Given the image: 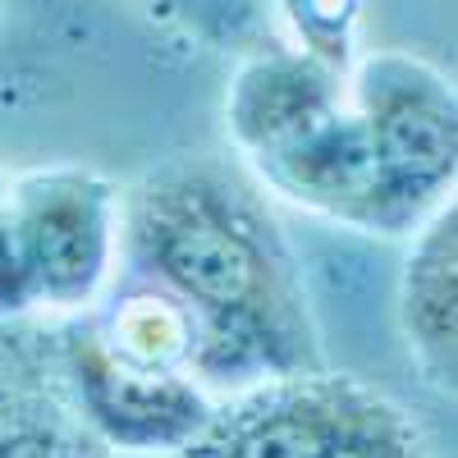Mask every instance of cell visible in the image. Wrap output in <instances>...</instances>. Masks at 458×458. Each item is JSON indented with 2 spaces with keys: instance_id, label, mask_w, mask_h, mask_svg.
I'll return each mask as SVG.
<instances>
[{
  "instance_id": "1",
  "label": "cell",
  "mask_w": 458,
  "mask_h": 458,
  "mask_svg": "<svg viewBox=\"0 0 458 458\" xmlns=\"http://www.w3.org/2000/svg\"><path fill=\"white\" fill-rule=\"evenodd\" d=\"M120 257L198 326L207 380L321 371L298 257L252 179L211 157H174L120 193Z\"/></svg>"
},
{
  "instance_id": "11",
  "label": "cell",
  "mask_w": 458,
  "mask_h": 458,
  "mask_svg": "<svg viewBox=\"0 0 458 458\" xmlns=\"http://www.w3.org/2000/svg\"><path fill=\"white\" fill-rule=\"evenodd\" d=\"M142 5L188 32H198L202 42L220 51L252 42L266 14V0H142Z\"/></svg>"
},
{
  "instance_id": "13",
  "label": "cell",
  "mask_w": 458,
  "mask_h": 458,
  "mask_svg": "<svg viewBox=\"0 0 458 458\" xmlns=\"http://www.w3.org/2000/svg\"><path fill=\"white\" fill-rule=\"evenodd\" d=\"M5 198H10V174H5V165H0V207H5Z\"/></svg>"
},
{
  "instance_id": "7",
  "label": "cell",
  "mask_w": 458,
  "mask_h": 458,
  "mask_svg": "<svg viewBox=\"0 0 458 458\" xmlns=\"http://www.w3.org/2000/svg\"><path fill=\"white\" fill-rule=\"evenodd\" d=\"M344 376H276V386L211 412L179 458H317L344 399Z\"/></svg>"
},
{
  "instance_id": "9",
  "label": "cell",
  "mask_w": 458,
  "mask_h": 458,
  "mask_svg": "<svg viewBox=\"0 0 458 458\" xmlns=\"http://www.w3.org/2000/svg\"><path fill=\"white\" fill-rule=\"evenodd\" d=\"M317 458H417V436L390 399L349 380Z\"/></svg>"
},
{
  "instance_id": "6",
  "label": "cell",
  "mask_w": 458,
  "mask_h": 458,
  "mask_svg": "<svg viewBox=\"0 0 458 458\" xmlns=\"http://www.w3.org/2000/svg\"><path fill=\"white\" fill-rule=\"evenodd\" d=\"M0 458H101L60 367V344L0 321Z\"/></svg>"
},
{
  "instance_id": "8",
  "label": "cell",
  "mask_w": 458,
  "mask_h": 458,
  "mask_svg": "<svg viewBox=\"0 0 458 458\" xmlns=\"http://www.w3.org/2000/svg\"><path fill=\"white\" fill-rule=\"evenodd\" d=\"M399 321L408 349L436 386L454 390L458 353V207L440 202L412 229V248L399 271Z\"/></svg>"
},
{
  "instance_id": "2",
  "label": "cell",
  "mask_w": 458,
  "mask_h": 458,
  "mask_svg": "<svg viewBox=\"0 0 458 458\" xmlns=\"http://www.w3.org/2000/svg\"><path fill=\"white\" fill-rule=\"evenodd\" d=\"M225 124L252 174L293 207L358 234H408L376 183L339 69L298 47H261L234 69Z\"/></svg>"
},
{
  "instance_id": "4",
  "label": "cell",
  "mask_w": 458,
  "mask_h": 458,
  "mask_svg": "<svg viewBox=\"0 0 458 458\" xmlns=\"http://www.w3.org/2000/svg\"><path fill=\"white\" fill-rule=\"evenodd\" d=\"M32 257L42 308L83 312L101 298L120 257V188L83 165H51L10 179L5 198Z\"/></svg>"
},
{
  "instance_id": "10",
  "label": "cell",
  "mask_w": 458,
  "mask_h": 458,
  "mask_svg": "<svg viewBox=\"0 0 458 458\" xmlns=\"http://www.w3.org/2000/svg\"><path fill=\"white\" fill-rule=\"evenodd\" d=\"M289 23L298 51L312 60L349 73L358 60V28H362V0H266Z\"/></svg>"
},
{
  "instance_id": "3",
  "label": "cell",
  "mask_w": 458,
  "mask_h": 458,
  "mask_svg": "<svg viewBox=\"0 0 458 458\" xmlns=\"http://www.w3.org/2000/svg\"><path fill=\"white\" fill-rule=\"evenodd\" d=\"M353 110L371 151V170L399 225H422L454 198L458 97L449 73L412 51H367L353 60Z\"/></svg>"
},
{
  "instance_id": "12",
  "label": "cell",
  "mask_w": 458,
  "mask_h": 458,
  "mask_svg": "<svg viewBox=\"0 0 458 458\" xmlns=\"http://www.w3.org/2000/svg\"><path fill=\"white\" fill-rule=\"evenodd\" d=\"M37 308H42V289H37L32 257L23 248L19 225L0 207V321H23Z\"/></svg>"
},
{
  "instance_id": "5",
  "label": "cell",
  "mask_w": 458,
  "mask_h": 458,
  "mask_svg": "<svg viewBox=\"0 0 458 458\" xmlns=\"http://www.w3.org/2000/svg\"><path fill=\"white\" fill-rule=\"evenodd\" d=\"M55 344L69 394L101 445L183 449L207 427L211 403L202 399L193 380H183L179 371L138 367L120 358L97 335V326H73Z\"/></svg>"
}]
</instances>
